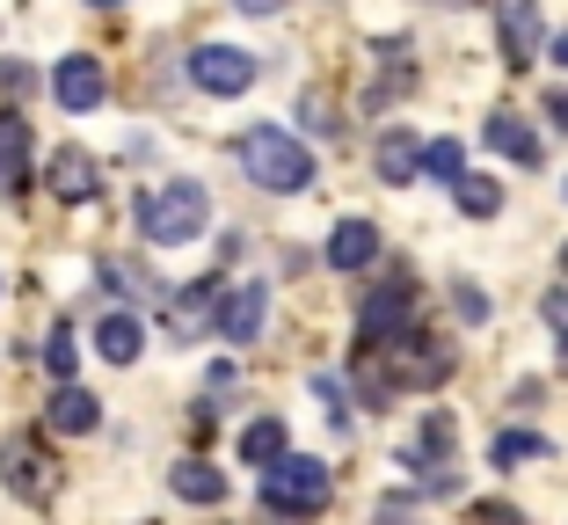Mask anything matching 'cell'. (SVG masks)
<instances>
[{
	"mask_svg": "<svg viewBox=\"0 0 568 525\" xmlns=\"http://www.w3.org/2000/svg\"><path fill=\"white\" fill-rule=\"evenodd\" d=\"M234 161H241V175H248L255 190H277V198L314 183V153L284 132V124H255V132H241Z\"/></svg>",
	"mask_w": 568,
	"mask_h": 525,
	"instance_id": "1",
	"label": "cell"
},
{
	"mask_svg": "<svg viewBox=\"0 0 568 525\" xmlns=\"http://www.w3.org/2000/svg\"><path fill=\"white\" fill-rule=\"evenodd\" d=\"M139 226H146L153 249H183V241H197L204 226H212V190L190 183V175H175V183H161L146 204H139Z\"/></svg>",
	"mask_w": 568,
	"mask_h": 525,
	"instance_id": "2",
	"label": "cell"
},
{
	"mask_svg": "<svg viewBox=\"0 0 568 525\" xmlns=\"http://www.w3.org/2000/svg\"><path fill=\"white\" fill-rule=\"evenodd\" d=\"M328 496H335V475L321 467V460H300V453H292V460H277V467L263 475V504L277 511V518H314Z\"/></svg>",
	"mask_w": 568,
	"mask_h": 525,
	"instance_id": "3",
	"label": "cell"
},
{
	"mask_svg": "<svg viewBox=\"0 0 568 525\" xmlns=\"http://www.w3.org/2000/svg\"><path fill=\"white\" fill-rule=\"evenodd\" d=\"M190 81H197L204 95H248L255 88V59L241 44H197L190 51Z\"/></svg>",
	"mask_w": 568,
	"mask_h": 525,
	"instance_id": "4",
	"label": "cell"
},
{
	"mask_svg": "<svg viewBox=\"0 0 568 525\" xmlns=\"http://www.w3.org/2000/svg\"><path fill=\"white\" fill-rule=\"evenodd\" d=\"M0 475H8V496H22V504H51L59 496V467H51V453L37 438H8Z\"/></svg>",
	"mask_w": 568,
	"mask_h": 525,
	"instance_id": "5",
	"label": "cell"
},
{
	"mask_svg": "<svg viewBox=\"0 0 568 525\" xmlns=\"http://www.w3.org/2000/svg\"><path fill=\"white\" fill-rule=\"evenodd\" d=\"M408 314H416V292L394 277V285L365 292V306H357V336L365 343H386V336H408Z\"/></svg>",
	"mask_w": 568,
	"mask_h": 525,
	"instance_id": "6",
	"label": "cell"
},
{
	"mask_svg": "<svg viewBox=\"0 0 568 525\" xmlns=\"http://www.w3.org/2000/svg\"><path fill=\"white\" fill-rule=\"evenodd\" d=\"M219 314H226V285H219V277H197V285H175V300H168V329H175V336H204V329L219 322Z\"/></svg>",
	"mask_w": 568,
	"mask_h": 525,
	"instance_id": "7",
	"label": "cell"
},
{
	"mask_svg": "<svg viewBox=\"0 0 568 525\" xmlns=\"http://www.w3.org/2000/svg\"><path fill=\"white\" fill-rule=\"evenodd\" d=\"M452 373V351H437L430 336H402V357L386 365V387H437Z\"/></svg>",
	"mask_w": 568,
	"mask_h": 525,
	"instance_id": "8",
	"label": "cell"
},
{
	"mask_svg": "<svg viewBox=\"0 0 568 525\" xmlns=\"http://www.w3.org/2000/svg\"><path fill=\"white\" fill-rule=\"evenodd\" d=\"M496 30H503V59L532 67L539 59V0H496Z\"/></svg>",
	"mask_w": 568,
	"mask_h": 525,
	"instance_id": "9",
	"label": "cell"
},
{
	"mask_svg": "<svg viewBox=\"0 0 568 525\" xmlns=\"http://www.w3.org/2000/svg\"><path fill=\"white\" fill-rule=\"evenodd\" d=\"M51 190H59L67 204H95V198H102V169H95V153L59 147V153H51Z\"/></svg>",
	"mask_w": 568,
	"mask_h": 525,
	"instance_id": "10",
	"label": "cell"
},
{
	"mask_svg": "<svg viewBox=\"0 0 568 525\" xmlns=\"http://www.w3.org/2000/svg\"><path fill=\"white\" fill-rule=\"evenodd\" d=\"M102 59H88V51H73V59H59V73H51V95L67 102V110H95L102 102Z\"/></svg>",
	"mask_w": 568,
	"mask_h": 525,
	"instance_id": "11",
	"label": "cell"
},
{
	"mask_svg": "<svg viewBox=\"0 0 568 525\" xmlns=\"http://www.w3.org/2000/svg\"><path fill=\"white\" fill-rule=\"evenodd\" d=\"M263 322H270V292L263 285H234L226 292V314H219V336L226 343H255Z\"/></svg>",
	"mask_w": 568,
	"mask_h": 525,
	"instance_id": "12",
	"label": "cell"
},
{
	"mask_svg": "<svg viewBox=\"0 0 568 525\" xmlns=\"http://www.w3.org/2000/svg\"><path fill=\"white\" fill-rule=\"evenodd\" d=\"M372 255H379V226H372V220H343L328 234V263H335V271H365Z\"/></svg>",
	"mask_w": 568,
	"mask_h": 525,
	"instance_id": "13",
	"label": "cell"
},
{
	"mask_svg": "<svg viewBox=\"0 0 568 525\" xmlns=\"http://www.w3.org/2000/svg\"><path fill=\"white\" fill-rule=\"evenodd\" d=\"M102 424V402L88 387H59L51 394V431H67V438H88Z\"/></svg>",
	"mask_w": 568,
	"mask_h": 525,
	"instance_id": "14",
	"label": "cell"
},
{
	"mask_svg": "<svg viewBox=\"0 0 568 525\" xmlns=\"http://www.w3.org/2000/svg\"><path fill=\"white\" fill-rule=\"evenodd\" d=\"M95 351L110 357V365H132V357L146 351V329H139V314H102V322H95Z\"/></svg>",
	"mask_w": 568,
	"mask_h": 525,
	"instance_id": "15",
	"label": "cell"
},
{
	"mask_svg": "<svg viewBox=\"0 0 568 525\" xmlns=\"http://www.w3.org/2000/svg\"><path fill=\"white\" fill-rule=\"evenodd\" d=\"M481 139H488L496 153H510V161H525V169L539 161V132H532L525 118H510V110H496V118L481 124Z\"/></svg>",
	"mask_w": 568,
	"mask_h": 525,
	"instance_id": "16",
	"label": "cell"
},
{
	"mask_svg": "<svg viewBox=\"0 0 568 525\" xmlns=\"http://www.w3.org/2000/svg\"><path fill=\"white\" fill-rule=\"evenodd\" d=\"M30 175V124L16 110H0V190H16Z\"/></svg>",
	"mask_w": 568,
	"mask_h": 525,
	"instance_id": "17",
	"label": "cell"
},
{
	"mask_svg": "<svg viewBox=\"0 0 568 525\" xmlns=\"http://www.w3.org/2000/svg\"><path fill=\"white\" fill-rule=\"evenodd\" d=\"M423 175V139L416 132H386L379 139V183H416Z\"/></svg>",
	"mask_w": 568,
	"mask_h": 525,
	"instance_id": "18",
	"label": "cell"
},
{
	"mask_svg": "<svg viewBox=\"0 0 568 525\" xmlns=\"http://www.w3.org/2000/svg\"><path fill=\"white\" fill-rule=\"evenodd\" d=\"M241 460H248V467H277V460H292V445H284V424L277 416H255L248 431H241Z\"/></svg>",
	"mask_w": 568,
	"mask_h": 525,
	"instance_id": "19",
	"label": "cell"
},
{
	"mask_svg": "<svg viewBox=\"0 0 568 525\" xmlns=\"http://www.w3.org/2000/svg\"><path fill=\"white\" fill-rule=\"evenodd\" d=\"M168 482H175V496H183V504H226V475H219V467H204V460H183Z\"/></svg>",
	"mask_w": 568,
	"mask_h": 525,
	"instance_id": "20",
	"label": "cell"
},
{
	"mask_svg": "<svg viewBox=\"0 0 568 525\" xmlns=\"http://www.w3.org/2000/svg\"><path fill=\"white\" fill-rule=\"evenodd\" d=\"M452 198H459V212H467V220H496V212H503V183H496V175H459V183H452Z\"/></svg>",
	"mask_w": 568,
	"mask_h": 525,
	"instance_id": "21",
	"label": "cell"
},
{
	"mask_svg": "<svg viewBox=\"0 0 568 525\" xmlns=\"http://www.w3.org/2000/svg\"><path fill=\"white\" fill-rule=\"evenodd\" d=\"M423 175H430V183H459V175H467V147H459V139H430V147H423Z\"/></svg>",
	"mask_w": 568,
	"mask_h": 525,
	"instance_id": "22",
	"label": "cell"
},
{
	"mask_svg": "<svg viewBox=\"0 0 568 525\" xmlns=\"http://www.w3.org/2000/svg\"><path fill=\"white\" fill-rule=\"evenodd\" d=\"M73 365H81V343H73V322H59L51 343H44V373L59 380V387H73Z\"/></svg>",
	"mask_w": 568,
	"mask_h": 525,
	"instance_id": "23",
	"label": "cell"
},
{
	"mask_svg": "<svg viewBox=\"0 0 568 525\" xmlns=\"http://www.w3.org/2000/svg\"><path fill=\"white\" fill-rule=\"evenodd\" d=\"M547 453V438H532V431H503L496 438V467H510V460H539Z\"/></svg>",
	"mask_w": 568,
	"mask_h": 525,
	"instance_id": "24",
	"label": "cell"
},
{
	"mask_svg": "<svg viewBox=\"0 0 568 525\" xmlns=\"http://www.w3.org/2000/svg\"><path fill=\"white\" fill-rule=\"evenodd\" d=\"M0 88H8V95H30V88H37V73L22 67V59H0Z\"/></svg>",
	"mask_w": 568,
	"mask_h": 525,
	"instance_id": "25",
	"label": "cell"
},
{
	"mask_svg": "<svg viewBox=\"0 0 568 525\" xmlns=\"http://www.w3.org/2000/svg\"><path fill=\"white\" fill-rule=\"evenodd\" d=\"M459 314H467V322H488V300L474 285H459Z\"/></svg>",
	"mask_w": 568,
	"mask_h": 525,
	"instance_id": "26",
	"label": "cell"
},
{
	"mask_svg": "<svg viewBox=\"0 0 568 525\" xmlns=\"http://www.w3.org/2000/svg\"><path fill=\"white\" fill-rule=\"evenodd\" d=\"M474 525H518V511H503V504H481V511H474Z\"/></svg>",
	"mask_w": 568,
	"mask_h": 525,
	"instance_id": "27",
	"label": "cell"
},
{
	"mask_svg": "<svg viewBox=\"0 0 568 525\" xmlns=\"http://www.w3.org/2000/svg\"><path fill=\"white\" fill-rule=\"evenodd\" d=\"M547 322H554V329H561V336H568V300H561V292H554V300H547Z\"/></svg>",
	"mask_w": 568,
	"mask_h": 525,
	"instance_id": "28",
	"label": "cell"
},
{
	"mask_svg": "<svg viewBox=\"0 0 568 525\" xmlns=\"http://www.w3.org/2000/svg\"><path fill=\"white\" fill-rule=\"evenodd\" d=\"M234 8H241V16H277L284 0H234Z\"/></svg>",
	"mask_w": 568,
	"mask_h": 525,
	"instance_id": "29",
	"label": "cell"
},
{
	"mask_svg": "<svg viewBox=\"0 0 568 525\" xmlns=\"http://www.w3.org/2000/svg\"><path fill=\"white\" fill-rule=\"evenodd\" d=\"M547 118H554V124L568 132V95H547Z\"/></svg>",
	"mask_w": 568,
	"mask_h": 525,
	"instance_id": "30",
	"label": "cell"
},
{
	"mask_svg": "<svg viewBox=\"0 0 568 525\" xmlns=\"http://www.w3.org/2000/svg\"><path fill=\"white\" fill-rule=\"evenodd\" d=\"M372 525H416V518H402V511H379V518H372Z\"/></svg>",
	"mask_w": 568,
	"mask_h": 525,
	"instance_id": "31",
	"label": "cell"
},
{
	"mask_svg": "<svg viewBox=\"0 0 568 525\" xmlns=\"http://www.w3.org/2000/svg\"><path fill=\"white\" fill-rule=\"evenodd\" d=\"M95 8H118V0H95Z\"/></svg>",
	"mask_w": 568,
	"mask_h": 525,
	"instance_id": "32",
	"label": "cell"
},
{
	"mask_svg": "<svg viewBox=\"0 0 568 525\" xmlns=\"http://www.w3.org/2000/svg\"><path fill=\"white\" fill-rule=\"evenodd\" d=\"M561 271H568V249H561Z\"/></svg>",
	"mask_w": 568,
	"mask_h": 525,
	"instance_id": "33",
	"label": "cell"
},
{
	"mask_svg": "<svg viewBox=\"0 0 568 525\" xmlns=\"http://www.w3.org/2000/svg\"><path fill=\"white\" fill-rule=\"evenodd\" d=\"M561 357H568V336H561Z\"/></svg>",
	"mask_w": 568,
	"mask_h": 525,
	"instance_id": "34",
	"label": "cell"
}]
</instances>
